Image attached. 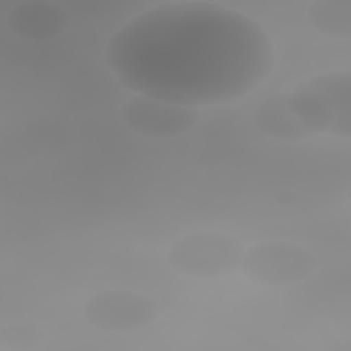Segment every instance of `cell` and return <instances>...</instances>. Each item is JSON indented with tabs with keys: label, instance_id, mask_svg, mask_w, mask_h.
Returning a JSON list of instances; mask_svg holds the SVG:
<instances>
[{
	"label": "cell",
	"instance_id": "30bf717a",
	"mask_svg": "<svg viewBox=\"0 0 351 351\" xmlns=\"http://www.w3.org/2000/svg\"><path fill=\"white\" fill-rule=\"evenodd\" d=\"M45 337L44 330L32 322H11L0 329V347L26 351L38 347Z\"/></svg>",
	"mask_w": 351,
	"mask_h": 351
},
{
	"label": "cell",
	"instance_id": "277c9868",
	"mask_svg": "<svg viewBox=\"0 0 351 351\" xmlns=\"http://www.w3.org/2000/svg\"><path fill=\"white\" fill-rule=\"evenodd\" d=\"M315 267V256L300 244L261 241L244 251L240 270L251 282L284 287L307 280Z\"/></svg>",
	"mask_w": 351,
	"mask_h": 351
},
{
	"label": "cell",
	"instance_id": "6da1fadb",
	"mask_svg": "<svg viewBox=\"0 0 351 351\" xmlns=\"http://www.w3.org/2000/svg\"><path fill=\"white\" fill-rule=\"evenodd\" d=\"M104 59L128 89L197 107L254 90L273 70L274 48L266 32L236 10L167 1L118 29Z\"/></svg>",
	"mask_w": 351,
	"mask_h": 351
},
{
	"label": "cell",
	"instance_id": "5b68a950",
	"mask_svg": "<svg viewBox=\"0 0 351 351\" xmlns=\"http://www.w3.org/2000/svg\"><path fill=\"white\" fill-rule=\"evenodd\" d=\"M121 119L133 133L152 138H167L193 129L199 121V111L197 107L136 93L122 104Z\"/></svg>",
	"mask_w": 351,
	"mask_h": 351
},
{
	"label": "cell",
	"instance_id": "52a82bcc",
	"mask_svg": "<svg viewBox=\"0 0 351 351\" xmlns=\"http://www.w3.org/2000/svg\"><path fill=\"white\" fill-rule=\"evenodd\" d=\"M5 23L15 36L41 41L63 33L69 23V15L55 3L27 0L10 10Z\"/></svg>",
	"mask_w": 351,
	"mask_h": 351
},
{
	"label": "cell",
	"instance_id": "7a4b0ae2",
	"mask_svg": "<svg viewBox=\"0 0 351 351\" xmlns=\"http://www.w3.org/2000/svg\"><path fill=\"white\" fill-rule=\"evenodd\" d=\"M302 126L313 137L330 133L351 136V74L328 71L303 81L285 93Z\"/></svg>",
	"mask_w": 351,
	"mask_h": 351
},
{
	"label": "cell",
	"instance_id": "3957f363",
	"mask_svg": "<svg viewBox=\"0 0 351 351\" xmlns=\"http://www.w3.org/2000/svg\"><path fill=\"white\" fill-rule=\"evenodd\" d=\"M243 243L215 230H199L184 234L169 248L166 261L178 273L193 278H219L240 269Z\"/></svg>",
	"mask_w": 351,
	"mask_h": 351
},
{
	"label": "cell",
	"instance_id": "9c48e42d",
	"mask_svg": "<svg viewBox=\"0 0 351 351\" xmlns=\"http://www.w3.org/2000/svg\"><path fill=\"white\" fill-rule=\"evenodd\" d=\"M308 23L321 34L351 37V1L350 0H315L307 7Z\"/></svg>",
	"mask_w": 351,
	"mask_h": 351
},
{
	"label": "cell",
	"instance_id": "ba28073f",
	"mask_svg": "<svg viewBox=\"0 0 351 351\" xmlns=\"http://www.w3.org/2000/svg\"><path fill=\"white\" fill-rule=\"evenodd\" d=\"M252 122L261 133L276 140L296 143L311 137L289 107L285 93L265 97L255 107Z\"/></svg>",
	"mask_w": 351,
	"mask_h": 351
},
{
	"label": "cell",
	"instance_id": "8992f818",
	"mask_svg": "<svg viewBox=\"0 0 351 351\" xmlns=\"http://www.w3.org/2000/svg\"><path fill=\"white\" fill-rule=\"evenodd\" d=\"M156 317L158 307L151 298L128 289L100 291L84 306L85 321L106 332L138 330Z\"/></svg>",
	"mask_w": 351,
	"mask_h": 351
}]
</instances>
